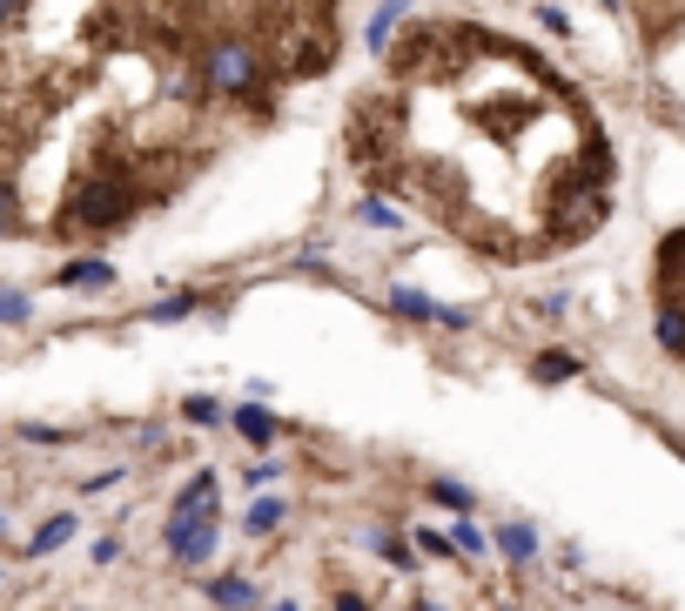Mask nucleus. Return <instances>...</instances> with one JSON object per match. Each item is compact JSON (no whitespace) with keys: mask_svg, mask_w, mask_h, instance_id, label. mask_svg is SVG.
<instances>
[{"mask_svg":"<svg viewBox=\"0 0 685 611\" xmlns=\"http://www.w3.org/2000/svg\"><path fill=\"white\" fill-rule=\"evenodd\" d=\"M67 538H74V510H61V517H48V524H41V531H34V545H21V551H28V558H48V551H61Z\"/></svg>","mask_w":685,"mask_h":611,"instance_id":"obj_1","label":"nucleus"},{"mask_svg":"<svg viewBox=\"0 0 685 611\" xmlns=\"http://www.w3.org/2000/svg\"><path fill=\"white\" fill-rule=\"evenodd\" d=\"M108 276H115V270H108V262H67V270H61L54 283H61V289H102Z\"/></svg>","mask_w":685,"mask_h":611,"instance_id":"obj_2","label":"nucleus"},{"mask_svg":"<svg viewBox=\"0 0 685 611\" xmlns=\"http://www.w3.org/2000/svg\"><path fill=\"white\" fill-rule=\"evenodd\" d=\"M242 524H249V538H270L276 524H283V497H263V504H249V517H242Z\"/></svg>","mask_w":685,"mask_h":611,"instance_id":"obj_3","label":"nucleus"},{"mask_svg":"<svg viewBox=\"0 0 685 611\" xmlns=\"http://www.w3.org/2000/svg\"><path fill=\"white\" fill-rule=\"evenodd\" d=\"M235 430L249 436V444H255V451H263V444H276V423H270L263 410H235Z\"/></svg>","mask_w":685,"mask_h":611,"instance_id":"obj_4","label":"nucleus"},{"mask_svg":"<svg viewBox=\"0 0 685 611\" xmlns=\"http://www.w3.org/2000/svg\"><path fill=\"white\" fill-rule=\"evenodd\" d=\"M497 545H504L510 558H531V551H538V538H531V524H504V531H497Z\"/></svg>","mask_w":685,"mask_h":611,"instance_id":"obj_5","label":"nucleus"},{"mask_svg":"<svg viewBox=\"0 0 685 611\" xmlns=\"http://www.w3.org/2000/svg\"><path fill=\"white\" fill-rule=\"evenodd\" d=\"M215 604H222V611H249V604H255V591H249L242 578H222V584H215Z\"/></svg>","mask_w":685,"mask_h":611,"instance_id":"obj_6","label":"nucleus"},{"mask_svg":"<svg viewBox=\"0 0 685 611\" xmlns=\"http://www.w3.org/2000/svg\"><path fill=\"white\" fill-rule=\"evenodd\" d=\"M0 323H28V296H14V289H0Z\"/></svg>","mask_w":685,"mask_h":611,"instance_id":"obj_7","label":"nucleus"},{"mask_svg":"<svg viewBox=\"0 0 685 611\" xmlns=\"http://www.w3.org/2000/svg\"><path fill=\"white\" fill-rule=\"evenodd\" d=\"M578 370V357H558V349H551V357H538V377H571Z\"/></svg>","mask_w":685,"mask_h":611,"instance_id":"obj_8","label":"nucleus"},{"mask_svg":"<svg viewBox=\"0 0 685 611\" xmlns=\"http://www.w3.org/2000/svg\"><path fill=\"white\" fill-rule=\"evenodd\" d=\"M28 8H34V0H0V28H21Z\"/></svg>","mask_w":685,"mask_h":611,"instance_id":"obj_9","label":"nucleus"},{"mask_svg":"<svg viewBox=\"0 0 685 611\" xmlns=\"http://www.w3.org/2000/svg\"><path fill=\"white\" fill-rule=\"evenodd\" d=\"M363 222H377V229H397V209H390V202H363Z\"/></svg>","mask_w":685,"mask_h":611,"instance_id":"obj_10","label":"nucleus"},{"mask_svg":"<svg viewBox=\"0 0 685 611\" xmlns=\"http://www.w3.org/2000/svg\"><path fill=\"white\" fill-rule=\"evenodd\" d=\"M451 545H457V551H471V558H477V551H484V531H471V524H457V538H451Z\"/></svg>","mask_w":685,"mask_h":611,"instance_id":"obj_11","label":"nucleus"},{"mask_svg":"<svg viewBox=\"0 0 685 611\" xmlns=\"http://www.w3.org/2000/svg\"><path fill=\"white\" fill-rule=\"evenodd\" d=\"M431 497H438V504H451V510H464V504H471V491H457V484H438Z\"/></svg>","mask_w":685,"mask_h":611,"instance_id":"obj_12","label":"nucleus"},{"mask_svg":"<svg viewBox=\"0 0 685 611\" xmlns=\"http://www.w3.org/2000/svg\"><path fill=\"white\" fill-rule=\"evenodd\" d=\"M8 235H21V222H14V215H0V242H8Z\"/></svg>","mask_w":685,"mask_h":611,"instance_id":"obj_13","label":"nucleus"},{"mask_svg":"<svg viewBox=\"0 0 685 611\" xmlns=\"http://www.w3.org/2000/svg\"><path fill=\"white\" fill-rule=\"evenodd\" d=\"M270 611H296V604H270Z\"/></svg>","mask_w":685,"mask_h":611,"instance_id":"obj_14","label":"nucleus"}]
</instances>
